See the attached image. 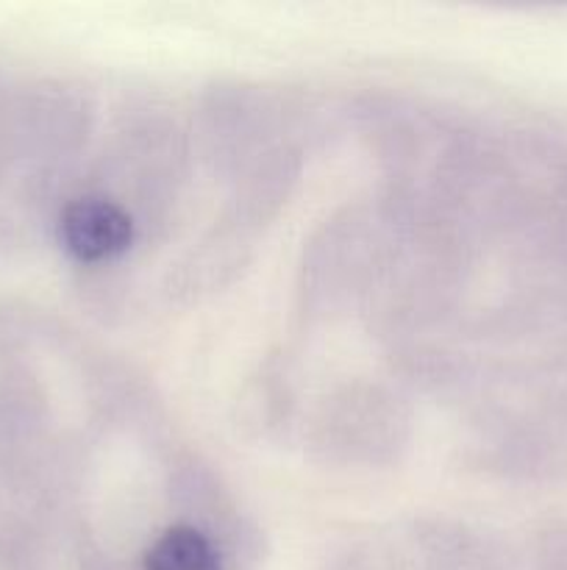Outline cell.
Masks as SVG:
<instances>
[{"instance_id": "cell-2", "label": "cell", "mask_w": 567, "mask_h": 570, "mask_svg": "<svg viewBox=\"0 0 567 570\" xmlns=\"http://www.w3.org/2000/svg\"><path fill=\"white\" fill-rule=\"evenodd\" d=\"M145 570H222L217 546L200 529L170 527L150 543L142 557Z\"/></svg>"}, {"instance_id": "cell-1", "label": "cell", "mask_w": 567, "mask_h": 570, "mask_svg": "<svg viewBox=\"0 0 567 570\" xmlns=\"http://www.w3.org/2000/svg\"><path fill=\"white\" fill-rule=\"evenodd\" d=\"M59 237L78 262H106L126 254L133 243V223L122 206L106 198H78L59 217Z\"/></svg>"}]
</instances>
